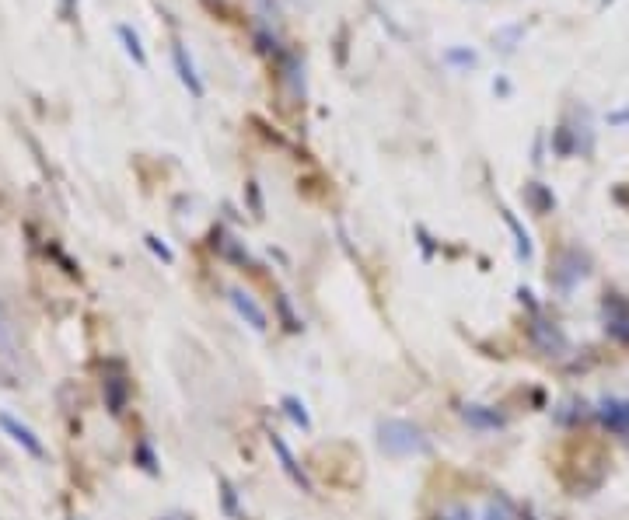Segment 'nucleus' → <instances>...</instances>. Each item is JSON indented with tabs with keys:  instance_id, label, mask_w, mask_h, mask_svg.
<instances>
[{
	"instance_id": "nucleus-8",
	"label": "nucleus",
	"mask_w": 629,
	"mask_h": 520,
	"mask_svg": "<svg viewBox=\"0 0 629 520\" xmlns=\"http://www.w3.org/2000/svg\"><path fill=\"white\" fill-rule=\"evenodd\" d=\"M532 343L539 346L542 353H549V356H553L556 349H563V346H567V339H563V332L556 329V325L535 322V325H532Z\"/></svg>"
},
{
	"instance_id": "nucleus-4",
	"label": "nucleus",
	"mask_w": 629,
	"mask_h": 520,
	"mask_svg": "<svg viewBox=\"0 0 629 520\" xmlns=\"http://www.w3.org/2000/svg\"><path fill=\"white\" fill-rule=\"evenodd\" d=\"M231 304H235V311L245 318V325H252L256 332H266V329H270V315H266V308L256 301V297L249 294V290L231 287Z\"/></svg>"
},
{
	"instance_id": "nucleus-3",
	"label": "nucleus",
	"mask_w": 629,
	"mask_h": 520,
	"mask_svg": "<svg viewBox=\"0 0 629 520\" xmlns=\"http://www.w3.org/2000/svg\"><path fill=\"white\" fill-rule=\"evenodd\" d=\"M0 430H4L25 454H32V458H46V447H42V440L32 433V426H25L21 419H14L11 412H0Z\"/></svg>"
},
{
	"instance_id": "nucleus-6",
	"label": "nucleus",
	"mask_w": 629,
	"mask_h": 520,
	"mask_svg": "<svg viewBox=\"0 0 629 520\" xmlns=\"http://www.w3.org/2000/svg\"><path fill=\"white\" fill-rule=\"evenodd\" d=\"M126 402H130V381H126L123 374L105 377V405H109L112 416H123Z\"/></svg>"
},
{
	"instance_id": "nucleus-5",
	"label": "nucleus",
	"mask_w": 629,
	"mask_h": 520,
	"mask_svg": "<svg viewBox=\"0 0 629 520\" xmlns=\"http://www.w3.org/2000/svg\"><path fill=\"white\" fill-rule=\"evenodd\" d=\"M270 444H273V451H277V458L284 461V472L291 475L294 482H298L305 493H312V482H308V475H305V468L298 465V458H294V451L287 447V440L280 437V433H270Z\"/></svg>"
},
{
	"instance_id": "nucleus-11",
	"label": "nucleus",
	"mask_w": 629,
	"mask_h": 520,
	"mask_svg": "<svg viewBox=\"0 0 629 520\" xmlns=\"http://www.w3.org/2000/svg\"><path fill=\"white\" fill-rule=\"evenodd\" d=\"M437 520H476V510L465 507V503H458V500H448V503H441V510H437Z\"/></svg>"
},
{
	"instance_id": "nucleus-1",
	"label": "nucleus",
	"mask_w": 629,
	"mask_h": 520,
	"mask_svg": "<svg viewBox=\"0 0 629 520\" xmlns=\"http://www.w3.org/2000/svg\"><path fill=\"white\" fill-rule=\"evenodd\" d=\"M381 451L392 454V458H413V454H427L430 444L423 437V430L409 419H385L378 426Z\"/></svg>"
},
{
	"instance_id": "nucleus-10",
	"label": "nucleus",
	"mask_w": 629,
	"mask_h": 520,
	"mask_svg": "<svg viewBox=\"0 0 629 520\" xmlns=\"http://www.w3.org/2000/svg\"><path fill=\"white\" fill-rule=\"evenodd\" d=\"M175 67H179V77L186 81V88H193V95H203V84L196 81L193 63L186 60V49H182V46H175Z\"/></svg>"
},
{
	"instance_id": "nucleus-12",
	"label": "nucleus",
	"mask_w": 629,
	"mask_h": 520,
	"mask_svg": "<svg viewBox=\"0 0 629 520\" xmlns=\"http://www.w3.org/2000/svg\"><path fill=\"white\" fill-rule=\"evenodd\" d=\"M119 39L126 42V53H130L133 60H137L140 67H144V63H147V56H144V49H140V39H137V32H133L130 25H119Z\"/></svg>"
},
{
	"instance_id": "nucleus-13",
	"label": "nucleus",
	"mask_w": 629,
	"mask_h": 520,
	"mask_svg": "<svg viewBox=\"0 0 629 520\" xmlns=\"http://www.w3.org/2000/svg\"><path fill=\"white\" fill-rule=\"evenodd\" d=\"M284 409H287V416H291L298 426H305V430L312 426V416H308V409H305V402H301V398L287 395V398H284Z\"/></svg>"
},
{
	"instance_id": "nucleus-9",
	"label": "nucleus",
	"mask_w": 629,
	"mask_h": 520,
	"mask_svg": "<svg viewBox=\"0 0 629 520\" xmlns=\"http://www.w3.org/2000/svg\"><path fill=\"white\" fill-rule=\"evenodd\" d=\"M476 520H518V510L511 507L507 496H486V503L479 507Z\"/></svg>"
},
{
	"instance_id": "nucleus-14",
	"label": "nucleus",
	"mask_w": 629,
	"mask_h": 520,
	"mask_svg": "<svg viewBox=\"0 0 629 520\" xmlns=\"http://www.w3.org/2000/svg\"><path fill=\"white\" fill-rule=\"evenodd\" d=\"M147 245H151V248H154V252H158V255H161V259H165V262H172V259H175V255H172V252H168V248H165V245H161V241H158V238H154V234H147Z\"/></svg>"
},
{
	"instance_id": "nucleus-2",
	"label": "nucleus",
	"mask_w": 629,
	"mask_h": 520,
	"mask_svg": "<svg viewBox=\"0 0 629 520\" xmlns=\"http://www.w3.org/2000/svg\"><path fill=\"white\" fill-rule=\"evenodd\" d=\"M602 318H605V332H609L616 343L629 346V301L626 297H619V294L605 297Z\"/></svg>"
},
{
	"instance_id": "nucleus-7",
	"label": "nucleus",
	"mask_w": 629,
	"mask_h": 520,
	"mask_svg": "<svg viewBox=\"0 0 629 520\" xmlns=\"http://www.w3.org/2000/svg\"><path fill=\"white\" fill-rule=\"evenodd\" d=\"M462 416H465V423L476 426V430H500V426L507 423V419L500 416L497 409H490V405H465Z\"/></svg>"
}]
</instances>
